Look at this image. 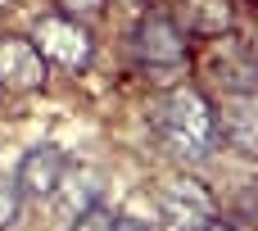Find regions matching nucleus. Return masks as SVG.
<instances>
[{"label":"nucleus","instance_id":"obj_13","mask_svg":"<svg viewBox=\"0 0 258 231\" xmlns=\"http://www.w3.org/2000/svg\"><path fill=\"white\" fill-rule=\"evenodd\" d=\"M113 231H150V227H145V222H136V218H122V213H118Z\"/></svg>","mask_w":258,"mask_h":231},{"label":"nucleus","instance_id":"obj_5","mask_svg":"<svg viewBox=\"0 0 258 231\" xmlns=\"http://www.w3.org/2000/svg\"><path fill=\"white\" fill-rule=\"evenodd\" d=\"M50 82V64L41 59V50L32 45V36L23 32H0V86L5 91H41Z\"/></svg>","mask_w":258,"mask_h":231},{"label":"nucleus","instance_id":"obj_11","mask_svg":"<svg viewBox=\"0 0 258 231\" xmlns=\"http://www.w3.org/2000/svg\"><path fill=\"white\" fill-rule=\"evenodd\" d=\"M54 5H59V14L91 23V18H100V14H104V5H109V0H54Z\"/></svg>","mask_w":258,"mask_h":231},{"label":"nucleus","instance_id":"obj_6","mask_svg":"<svg viewBox=\"0 0 258 231\" xmlns=\"http://www.w3.org/2000/svg\"><path fill=\"white\" fill-rule=\"evenodd\" d=\"M63 172H68V154H63L59 145L41 141V145H32V150L18 159L14 186H18V195H32V200H50V191L63 182Z\"/></svg>","mask_w":258,"mask_h":231},{"label":"nucleus","instance_id":"obj_3","mask_svg":"<svg viewBox=\"0 0 258 231\" xmlns=\"http://www.w3.org/2000/svg\"><path fill=\"white\" fill-rule=\"evenodd\" d=\"M32 45L41 50V59H45L50 68H63V73L86 68V64H91V54H95L91 23L68 18V14H59V9L36 14V23H32Z\"/></svg>","mask_w":258,"mask_h":231},{"label":"nucleus","instance_id":"obj_1","mask_svg":"<svg viewBox=\"0 0 258 231\" xmlns=\"http://www.w3.org/2000/svg\"><path fill=\"white\" fill-rule=\"evenodd\" d=\"M150 123H154L163 154L177 163H204L218 150V104L200 86H186V82L168 86L154 100Z\"/></svg>","mask_w":258,"mask_h":231},{"label":"nucleus","instance_id":"obj_12","mask_svg":"<svg viewBox=\"0 0 258 231\" xmlns=\"http://www.w3.org/2000/svg\"><path fill=\"white\" fill-rule=\"evenodd\" d=\"M200 231H240V227H236L231 218H222V213H213V218H209V222H204Z\"/></svg>","mask_w":258,"mask_h":231},{"label":"nucleus","instance_id":"obj_7","mask_svg":"<svg viewBox=\"0 0 258 231\" xmlns=\"http://www.w3.org/2000/svg\"><path fill=\"white\" fill-rule=\"evenodd\" d=\"M172 23L181 27V36L218 41L236 27V0H177Z\"/></svg>","mask_w":258,"mask_h":231},{"label":"nucleus","instance_id":"obj_2","mask_svg":"<svg viewBox=\"0 0 258 231\" xmlns=\"http://www.w3.org/2000/svg\"><path fill=\"white\" fill-rule=\"evenodd\" d=\"M132 54H136V68L163 86H177L190 68V41L181 36V27L163 9L141 14V23L132 32Z\"/></svg>","mask_w":258,"mask_h":231},{"label":"nucleus","instance_id":"obj_8","mask_svg":"<svg viewBox=\"0 0 258 231\" xmlns=\"http://www.w3.org/2000/svg\"><path fill=\"white\" fill-rule=\"evenodd\" d=\"M50 200H54V213H59V222L68 227V222H73L82 209H91V204H95V186H91L86 177H68V172H63V182L50 191Z\"/></svg>","mask_w":258,"mask_h":231},{"label":"nucleus","instance_id":"obj_9","mask_svg":"<svg viewBox=\"0 0 258 231\" xmlns=\"http://www.w3.org/2000/svg\"><path fill=\"white\" fill-rule=\"evenodd\" d=\"M113 222H118V213H113V209L91 204V209H82V213L68 222V231H113Z\"/></svg>","mask_w":258,"mask_h":231},{"label":"nucleus","instance_id":"obj_4","mask_svg":"<svg viewBox=\"0 0 258 231\" xmlns=\"http://www.w3.org/2000/svg\"><path fill=\"white\" fill-rule=\"evenodd\" d=\"M154 204H159V222L168 231H200L213 213H218L213 191H209L200 177H190V172H172V177L159 186Z\"/></svg>","mask_w":258,"mask_h":231},{"label":"nucleus","instance_id":"obj_10","mask_svg":"<svg viewBox=\"0 0 258 231\" xmlns=\"http://www.w3.org/2000/svg\"><path fill=\"white\" fill-rule=\"evenodd\" d=\"M18 213H23V195H18L14 177H0V231L14 227V222H18Z\"/></svg>","mask_w":258,"mask_h":231}]
</instances>
